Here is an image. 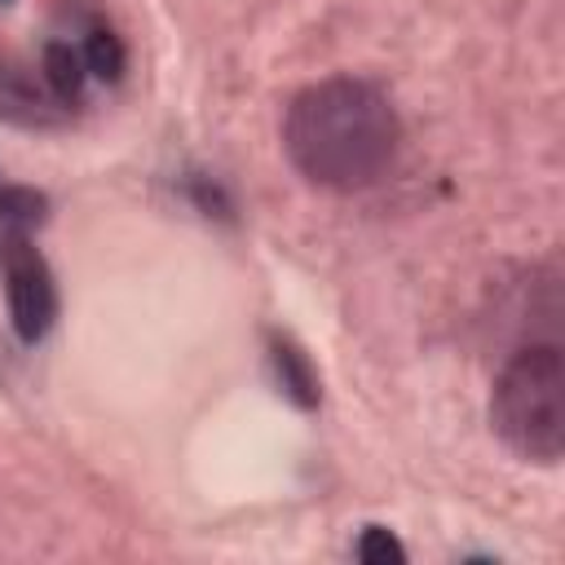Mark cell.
<instances>
[{
    "mask_svg": "<svg viewBox=\"0 0 565 565\" xmlns=\"http://www.w3.org/2000/svg\"><path fill=\"white\" fill-rule=\"evenodd\" d=\"M282 150L309 185L335 194L371 190L397 163L402 119L375 84L331 75L291 97L282 119Z\"/></svg>",
    "mask_w": 565,
    "mask_h": 565,
    "instance_id": "6da1fadb",
    "label": "cell"
},
{
    "mask_svg": "<svg viewBox=\"0 0 565 565\" xmlns=\"http://www.w3.org/2000/svg\"><path fill=\"white\" fill-rule=\"evenodd\" d=\"M490 424L503 446L530 463H556L565 450V358L539 340L516 349L490 393Z\"/></svg>",
    "mask_w": 565,
    "mask_h": 565,
    "instance_id": "7a4b0ae2",
    "label": "cell"
},
{
    "mask_svg": "<svg viewBox=\"0 0 565 565\" xmlns=\"http://www.w3.org/2000/svg\"><path fill=\"white\" fill-rule=\"evenodd\" d=\"M0 278L13 335L22 344H40L57 318V282L31 234H0Z\"/></svg>",
    "mask_w": 565,
    "mask_h": 565,
    "instance_id": "3957f363",
    "label": "cell"
},
{
    "mask_svg": "<svg viewBox=\"0 0 565 565\" xmlns=\"http://www.w3.org/2000/svg\"><path fill=\"white\" fill-rule=\"evenodd\" d=\"M62 115L66 106H57L49 88H40L18 62L0 57V119L18 128H53L62 124Z\"/></svg>",
    "mask_w": 565,
    "mask_h": 565,
    "instance_id": "277c9868",
    "label": "cell"
},
{
    "mask_svg": "<svg viewBox=\"0 0 565 565\" xmlns=\"http://www.w3.org/2000/svg\"><path fill=\"white\" fill-rule=\"evenodd\" d=\"M265 358H269V371H274L278 393H282L291 406L313 411V406L322 402L318 366H313V358H309L287 331H269V335H265Z\"/></svg>",
    "mask_w": 565,
    "mask_h": 565,
    "instance_id": "5b68a950",
    "label": "cell"
},
{
    "mask_svg": "<svg viewBox=\"0 0 565 565\" xmlns=\"http://www.w3.org/2000/svg\"><path fill=\"white\" fill-rule=\"evenodd\" d=\"M40 71H44V88L53 93L57 106H79L84 102V84H88V66L79 57V49L71 40H49L40 53Z\"/></svg>",
    "mask_w": 565,
    "mask_h": 565,
    "instance_id": "8992f818",
    "label": "cell"
},
{
    "mask_svg": "<svg viewBox=\"0 0 565 565\" xmlns=\"http://www.w3.org/2000/svg\"><path fill=\"white\" fill-rule=\"evenodd\" d=\"M49 221V194L35 185L0 190V234H35Z\"/></svg>",
    "mask_w": 565,
    "mask_h": 565,
    "instance_id": "52a82bcc",
    "label": "cell"
},
{
    "mask_svg": "<svg viewBox=\"0 0 565 565\" xmlns=\"http://www.w3.org/2000/svg\"><path fill=\"white\" fill-rule=\"evenodd\" d=\"M79 57H84L88 75H93V79H102V84H115V79L124 75V66H128L124 40H119V35H115L110 26H88V35H84V49H79Z\"/></svg>",
    "mask_w": 565,
    "mask_h": 565,
    "instance_id": "ba28073f",
    "label": "cell"
},
{
    "mask_svg": "<svg viewBox=\"0 0 565 565\" xmlns=\"http://www.w3.org/2000/svg\"><path fill=\"white\" fill-rule=\"evenodd\" d=\"M358 561L362 565H402L406 561V547H402V539L393 534V530H384V525H366L362 534H358Z\"/></svg>",
    "mask_w": 565,
    "mask_h": 565,
    "instance_id": "9c48e42d",
    "label": "cell"
},
{
    "mask_svg": "<svg viewBox=\"0 0 565 565\" xmlns=\"http://www.w3.org/2000/svg\"><path fill=\"white\" fill-rule=\"evenodd\" d=\"M194 203L207 212V216H230V199L221 194V185L216 181H207V177H194Z\"/></svg>",
    "mask_w": 565,
    "mask_h": 565,
    "instance_id": "30bf717a",
    "label": "cell"
},
{
    "mask_svg": "<svg viewBox=\"0 0 565 565\" xmlns=\"http://www.w3.org/2000/svg\"><path fill=\"white\" fill-rule=\"evenodd\" d=\"M0 4H9V0H0Z\"/></svg>",
    "mask_w": 565,
    "mask_h": 565,
    "instance_id": "8fae6325",
    "label": "cell"
}]
</instances>
